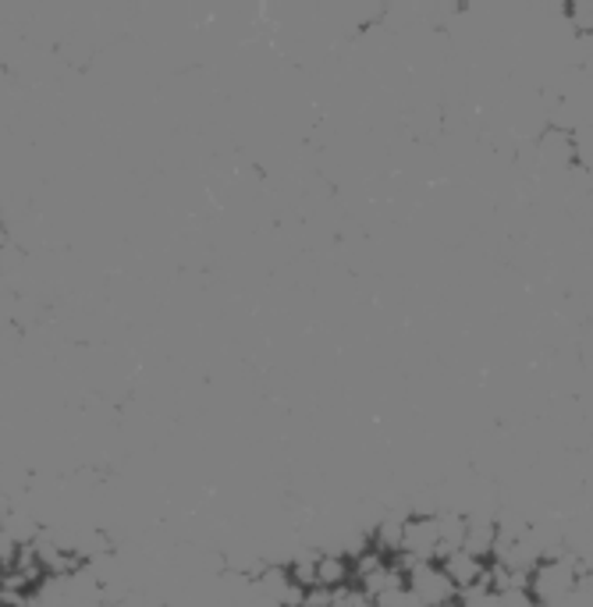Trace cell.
<instances>
[{
	"label": "cell",
	"mask_w": 593,
	"mask_h": 607,
	"mask_svg": "<svg viewBox=\"0 0 593 607\" xmlns=\"http://www.w3.org/2000/svg\"><path fill=\"white\" fill-rule=\"evenodd\" d=\"M580 558L572 551L558 554V558H544L530 572V597L537 607H558L575 594L580 583Z\"/></svg>",
	"instance_id": "cell-1"
},
{
	"label": "cell",
	"mask_w": 593,
	"mask_h": 607,
	"mask_svg": "<svg viewBox=\"0 0 593 607\" xmlns=\"http://www.w3.org/2000/svg\"><path fill=\"white\" fill-rule=\"evenodd\" d=\"M405 586H409L427 607L459 604V586L448 579V572L440 568V562H416L413 568H405Z\"/></svg>",
	"instance_id": "cell-2"
},
{
	"label": "cell",
	"mask_w": 593,
	"mask_h": 607,
	"mask_svg": "<svg viewBox=\"0 0 593 607\" xmlns=\"http://www.w3.org/2000/svg\"><path fill=\"white\" fill-rule=\"evenodd\" d=\"M437 522V544H440V558H448V554L462 551L466 547V530H469V519L455 509H440L434 515Z\"/></svg>",
	"instance_id": "cell-3"
},
{
	"label": "cell",
	"mask_w": 593,
	"mask_h": 607,
	"mask_svg": "<svg viewBox=\"0 0 593 607\" xmlns=\"http://www.w3.org/2000/svg\"><path fill=\"white\" fill-rule=\"evenodd\" d=\"M440 568L448 572V579H451L455 586H459V589L477 586V583H483V576H487V562L472 558L469 551H455V554H448V558H440Z\"/></svg>",
	"instance_id": "cell-4"
},
{
	"label": "cell",
	"mask_w": 593,
	"mask_h": 607,
	"mask_svg": "<svg viewBox=\"0 0 593 607\" xmlns=\"http://www.w3.org/2000/svg\"><path fill=\"white\" fill-rule=\"evenodd\" d=\"M352 583V562L342 558V554H320L316 558V586H324V589H342Z\"/></svg>",
	"instance_id": "cell-5"
},
{
	"label": "cell",
	"mask_w": 593,
	"mask_h": 607,
	"mask_svg": "<svg viewBox=\"0 0 593 607\" xmlns=\"http://www.w3.org/2000/svg\"><path fill=\"white\" fill-rule=\"evenodd\" d=\"M572 149H575V167H583L586 175H593V122L572 132Z\"/></svg>",
	"instance_id": "cell-6"
},
{
	"label": "cell",
	"mask_w": 593,
	"mask_h": 607,
	"mask_svg": "<svg viewBox=\"0 0 593 607\" xmlns=\"http://www.w3.org/2000/svg\"><path fill=\"white\" fill-rule=\"evenodd\" d=\"M374 604H377V607H427V604H423V600H419V597L413 594L409 586L387 589V594H384V597H377Z\"/></svg>",
	"instance_id": "cell-7"
},
{
	"label": "cell",
	"mask_w": 593,
	"mask_h": 607,
	"mask_svg": "<svg viewBox=\"0 0 593 607\" xmlns=\"http://www.w3.org/2000/svg\"><path fill=\"white\" fill-rule=\"evenodd\" d=\"M8 515H11V501H8V498H0V533H4Z\"/></svg>",
	"instance_id": "cell-8"
},
{
	"label": "cell",
	"mask_w": 593,
	"mask_h": 607,
	"mask_svg": "<svg viewBox=\"0 0 593 607\" xmlns=\"http://www.w3.org/2000/svg\"><path fill=\"white\" fill-rule=\"evenodd\" d=\"M302 607H331V604H302Z\"/></svg>",
	"instance_id": "cell-9"
},
{
	"label": "cell",
	"mask_w": 593,
	"mask_h": 607,
	"mask_svg": "<svg viewBox=\"0 0 593 607\" xmlns=\"http://www.w3.org/2000/svg\"><path fill=\"white\" fill-rule=\"evenodd\" d=\"M0 579H4V565H0Z\"/></svg>",
	"instance_id": "cell-10"
}]
</instances>
